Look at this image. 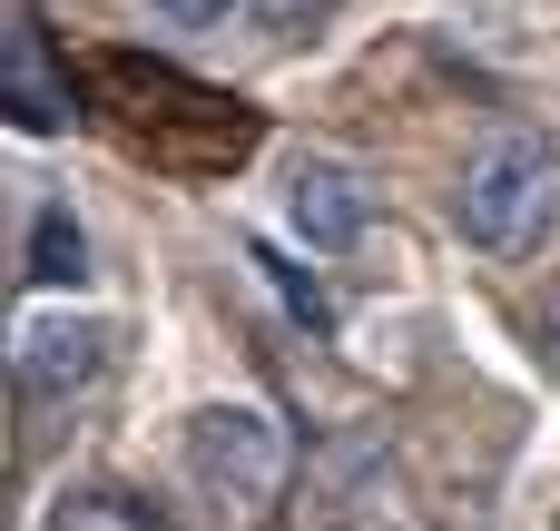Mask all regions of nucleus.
I'll return each mask as SVG.
<instances>
[{"label": "nucleus", "instance_id": "1", "mask_svg": "<svg viewBox=\"0 0 560 531\" xmlns=\"http://www.w3.org/2000/svg\"><path fill=\"white\" fill-rule=\"evenodd\" d=\"M551 187H560V148L551 138H541V128H492V138H472V158H463V177H453V227H463L472 246L512 256V246L541 236Z\"/></svg>", "mask_w": 560, "mask_h": 531}, {"label": "nucleus", "instance_id": "2", "mask_svg": "<svg viewBox=\"0 0 560 531\" xmlns=\"http://www.w3.org/2000/svg\"><path fill=\"white\" fill-rule=\"evenodd\" d=\"M285 463H295V443H285V424L266 404H207V414H187V473L217 503H236V512L276 503L285 493Z\"/></svg>", "mask_w": 560, "mask_h": 531}, {"label": "nucleus", "instance_id": "3", "mask_svg": "<svg viewBox=\"0 0 560 531\" xmlns=\"http://www.w3.org/2000/svg\"><path fill=\"white\" fill-rule=\"evenodd\" d=\"M108 345H118L108 315H30L10 335V374H20L30 404H69V394H89L108 374Z\"/></svg>", "mask_w": 560, "mask_h": 531}, {"label": "nucleus", "instance_id": "4", "mask_svg": "<svg viewBox=\"0 0 560 531\" xmlns=\"http://www.w3.org/2000/svg\"><path fill=\"white\" fill-rule=\"evenodd\" d=\"M0 108L30 138H59L79 118V89H69V69H59V49H49V30H39L30 0H10V30H0Z\"/></svg>", "mask_w": 560, "mask_h": 531}, {"label": "nucleus", "instance_id": "5", "mask_svg": "<svg viewBox=\"0 0 560 531\" xmlns=\"http://www.w3.org/2000/svg\"><path fill=\"white\" fill-rule=\"evenodd\" d=\"M285 207H295V236L305 246H354L364 217H374V187L354 168H335V158H305L295 187H285Z\"/></svg>", "mask_w": 560, "mask_h": 531}, {"label": "nucleus", "instance_id": "6", "mask_svg": "<svg viewBox=\"0 0 560 531\" xmlns=\"http://www.w3.org/2000/svg\"><path fill=\"white\" fill-rule=\"evenodd\" d=\"M39 531H167V512H158L148 493H128V483H79V493L49 503Z\"/></svg>", "mask_w": 560, "mask_h": 531}, {"label": "nucleus", "instance_id": "7", "mask_svg": "<svg viewBox=\"0 0 560 531\" xmlns=\"http://www.w3.org/2000/svg\"><path fill=\"white\" fill-rule=\"evenodd\" d=\"M79 276H89V236H79L69 197H49L30 217V286H79Z\"/></svg>", "mask_w": 560, "mask_h": 531}, {"label": "nucleus", "instance_id": "8", "mask_svg": "<svg viewBox=\"0 0 560 531\" xmlns=\"http://www.w3.org/2000/svg\"><path fill=\"white\" fill-rule=\"evenodd\" d=\"M246 266H256V276H266V286L285 296V315H295L305 335H325V325H335V305H325V286H315V276H305L295 256H276V246H246Z\"/></svg>", "mask_w": 560, "mask_h": 531}, {"label": "nucleus", "instance_id": "9", "mask_svg": "<svg viewBox=\"0 0 560 531\" xmlns=\"http://www.w3.org/2000/svg\"><path fill=\"white\" fill-rule=\"evenodd\" d=\"M158 10H167V20H187V30H207V20H226L236 0H158Z\"/></svg>", "mask_w": 560, "mask_h": 531}, {"label": "nucleus", "instance_id": "10", "mask_svg": "<svg viewBox=\"0 0 560 531\" xmlns=\"http://www.w3.org/2000/svg\"><path fill=\"white\" fill-rule=\"evenodd\" d=\"M541 355H551V374H560V286L541 296Z\"/></svg>", "mask_w": 560, "mask_h": 531}]
</instances>
